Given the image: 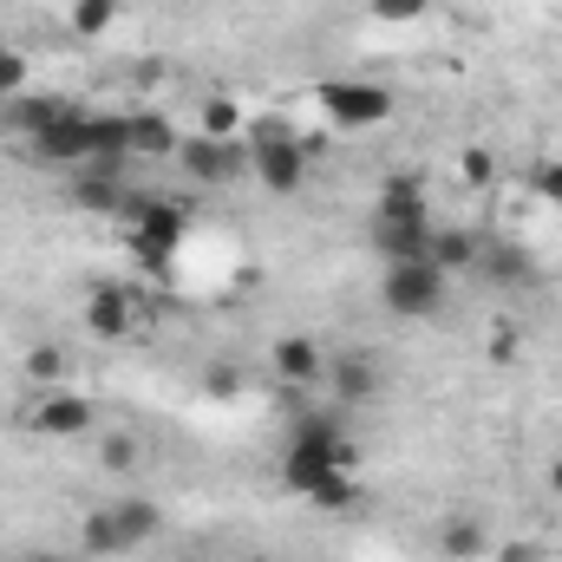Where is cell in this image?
Listing matches in <instances>:
<instances>
[{
    "label": "cell",
    "instance_id": "4dcf8cb0",
    "mask_svg": "<svg viewBox=\"0 0 562 562\" xmlns=\"http://www.w3.org/2000/svg\"><path fill=\"white\" fill-rule=\"evenodd\" d=\"M537 196L562 203V164H537Z\"/></svg>",
    "mask_w": 562,
    "mask_h": 562
},
{
    "label": "cell",
    "instance_id": "5bb4252c",
    "mask_svg": "<svg viewBox=\"0 0 562 562\" xmlns=\"http://www.w3.org/2000/svg\"><path fill=\"white\" fill-rule=\"evenodd\" d=\"M112 524H119V537H125V550H144L157 530H164V510L150 504V497H138V491H125L119 504H112Z\"/></svg>",
    "mask_w": 562,
    "mask_h": 562
},
{
    "label": "cell",
    "instance_id": "d6986e66",
    "mask_svg": "<svg viewBox=\"0 0 562 562\" xmlns=\"http://www.w3.org/2000/svg\"><path fill=\"white\" fill-rule=\"evenodd\" d=\"M132 157H177V125L164 112H132Z\"/></svg>",
    "mask_w": 562,
    "mask_h": 562
},
{
    "label": "cell",
    "instance_id": "7c38bea8",
    "mask_svg": "<svg viewBox=\"0 0 562 562\" xmlns=\"http://www.w3.org/2000/svg\"><path fill=\"white\" fill-rule=\"evenodd\" d=\"M327 380H334V400H340V406H367V400L386 393V367H380L373 353H340V360L327 367Z\"/></svg>",
    "mask_w": 562,
    "mask_h": 562
},
{
    "label": "cell",
    "instance_id": "603a6c76",
    "mask_svg": "<svg viewBox=\"0 0 562 562\" xmlns=\"http://www.w3.org/2000/svg\"><path fill=\"white\" fill-rule=\"evenodd\" d=\"M79 543H86V557H125V537H119L112 510H92L86 530H79Z\"/></svg>",
    "mask_w": 562,
    "mask_h": 562
},
{
    "label": "cell",
    "instance_id": "8fae6325",
    "mask_svg": "<svg viewBox=\"0 0 562 562\" xmlns=\"http://www.w3.org/2000/svg\"><path fill=\"white\" fill-rule=\"evenodd\" d=\"M132 321H138L132 288H125V281H99V288H92V301H86V327H92L99 340H125V334H132Z\"/></svg>",
    "mask_w": 562,
    "mask_h": 562
},
{
    "label": "cell",
    "instance_id": "ac0fdd59",
    "mask_svg": "<svg viewBox=\"0 0 562 562\" xmlns=\"http://www.w3.org/2000/svg\"><path fill=\"white\" fill-rule=\"evenodd\" d=\"M438 550L451 562H471V557L491 550V530H484L477 517H445V524H438Z\"/></svg>",
    "mask_w": 562,
    "mask_h": 562
},
{
    "label": "cell",
    "instance_id": "3957f363",
    "mask_svg": "<svg viewBox=\"0 0 562 562\" xmlns=\"http://www.w3.org/2000/svg\"><path fill=\"white\" fill-rule=\"evenodd\" d=\"M132 216V249H138L150 269H170L177 249H183V229H190V210L183 203H150V196H132L125 203Z\"/></svg>",
    "mask_w": 562,
    "mask_h": 562
},
{
    "label": "cell",
    "instance_id": "9c48e42d",
    "mask_svg": "<svg viewBox=\"0 0 562 562\" xmlns=\"http://www.w3.org/2000/svg\"><path fill=\"white\" fill-rule=\"evenodd\" d=\"M66 196L79 203V210H105V216H125V203H132V190H125V164H79L72 170V183H66Z\"/></svg>",
    "mask_w": 562,
    "mask_h": 562
},
{
    "label": "cell",
    "instance_id": "44dd1931",
    "mask_svg": "<svg viewBox=\"0 0 562 562\" xmlns=\"http://www.w3.org/2000/svg\"><path fill=\"white\" fill-rule=\"evenodd\" d=\"M66 373H72L66 347H33V353H26V386L53 393V386H66Z\"/></svg>",
    "mask_w": 562,
    "mask_h": 562
},
{
    "label": "cell",
    "instance_id": "52a82bcc",
    "mask_svg": "<svg viewBox=\"0 0 562 562\" xmlns=\"http://www.w3.org/2000/svg\"><path fill=\"white\" fill-rule=\"evenodd\" d=\"M177 164H183L196 183H236V177L249 170V150L236 138H203V132H196V138L177 144Z\"/></svg>",
    "mask_w": 562,
    "mask_h": 562
},
{
    "label": "cell",
    "instance_id": "9a60e30c",
    "mask_svg": "<svg viewBox=\"0 0 562 562\" xmlns=\"http://www.w3.org/2000/svg\"><path fill=\"white\" fill-rule=\"evenodd\" d=\"M477 269L497 281V288H537V262H530L524 249H510V243H491V249H477Z\"/></svg>",
    "mask_w": 562,
    "mask_h": 562
},
{
    "label": "cell",
    "instance_id": "d6a6232c",
    "mask_svg": "<svg viewBox=\"0 0 562 562\" xmlns=\"http://www.w3.org/2000/svg\"><path fill=\"white\" fill-rule=\"evenodd\" d=\"M20 562H59V557H46V550H33V557H20Z\"/></svg>",
    "mask_w": 562,
    "mask_h": 562
},
{
    "label": "cell",
    "instance_id": "d4e9b609",
    "mask_svg": "<svg viewBox=\"0 0 562 562\" xmlns=\"http://www.w3.org/2000/svg\"><path fill=\"white\" fill-rule=\"evenodd\" d=\"M380 203H393V210H425V177L419 170H393L386 190H380Z\"/></svg>",
    "mask_w": 562,
    "mask_h": 562
},
{
    "label": "cell",
    "instance_id": "4316f807",
    "mask_svg": "<svg viewBox=\"0 0 562 562\" xmlns=\"http://www.w3.org/2000/svg\"><path fill=\"white\" fill-rule=\"evenodd\" d=\"M458 170H464V183H471V190H491V183H497V157H491V150H477V144L458 157Z\"/></svg>",
    "mask_w": 562,
    "mask_h": 562
},
{
    "label": "cell",
    "instance_id": "484cf974",
    "mask_svg": "<svg viewBox=\"0 0 562 562\" xmlns=\"http://www.w3.org/2000/svg\"><path fill=\"white\" fill-rule=\"evenodd\" d=\"M196 132H203V138H236V132H243V105H236V99H210Z\"/></svg>",
    "mask_w": 562,
    "mask_h": 562
},
{
    "label": "cell",
    "instance_id": "277c9868",
    "mask_svg": "<svg viewBox=\"0 0 562 562\" xmlns=\"http://www.w3.org/2000/svg\"><path fill=\"white\" fill-rule=\"evenodd\" d=\"M321 112L340 132H373V125L393 119V92L386 86H367V79H327L321 86Z\"/></svg>",
    "mask_w": 562,
    "mask_h": 562
},
{
    "label": "cell",
    "instance_id": "30bf717a",
    "mask_svg": "<svg viewBox=\"0 0 562 562\" xmlns=\"http://www.w3.org/2000/svg\"><path fill=\"white\" fill-rule=\"evenodd\" d=\"M33 150L46 157V164H66V170H79V164H92V112H79V105H66L40 138Z\"/></svg>",
    "mask_w": 562,
    "mask_h": 562
},
{
    "label": "cell",
    "instance_id": "836d02e7",
    "mask_svg": "<svg viewBox=\"0 0 562 562\" xmlns=\"http://www.w3.org/2000/svg\"><path fill=\"white\" fill-rule=\"evenodd\" d=\"M550 484H557V497H562V464H557V471H550Z\"/></svg>",
    "mask_w": 562,
    "mask_h": 562
},
{
    "label": "cell",
    "instance_id": "2e32d148",
    "mask_svg": "<svg viewBox=\"0 0 562 562\" xmlns=\"http://www.w3.org/2000/svg\"><path fill=\"white\" fill-rule=\"evenodd\" d=\"M276 373L288 386H307V380L321 373V347H314L307 334H281L276 340Z\"/></svg>",
    "mask_w": 562,
    "mask_h": 562
},
{
    "label": "cell",
    "instance_id": "8992f818",
    "mask_svg": "<svg viewBox=\"0 0 562 562\" xmlns=\"http://www.w3.org/2000/svg\"><path fill=\"white\" fill-rule=\"evenodd\" d=\"M425 243H431V210H393V203L373 210V249L386 262H413L425 256Z\"/></svg>",
    "mask_w": 562,
    "mask_h": 562
},
{
    "label": "cell",
    "instance_id": "e575fe53",
    "mask_svg": "<svg viewBox=\"0 0 562 562\" xmlns=\"http://www.w3.org/2000/svg\"><path fill=\"white\" fill-rule=\"evenodd\" d=\"M0 53H7V40H0Z\"/></svg>",
    "mask_w": 562,
    "mask_h": 562
},
{
    "label": "cell",
    "instance_id": "7402d4cb",
    "mask_svg": "<svg viewBox=\"0 0 562 562\" xmlns=\"http://www.w3.org/2000/svg\"><path fill=\"white\" fill-rule=\"evenodd\" d=\"M307 504H314V510H353V504H360V484H353V471H334V477H321V484L307 491Z\"/></svg>",
    "mask_w": 562,
    "mask_h": 562
},
{
    "label": "cell",
    "instance_id": "cb8c5ba5",
    "mask_svg": "<svg viewBox=\"0 0 562 562\" xmlns=\"http://www.w3.org/2000/svg\"><path fill=\"white\" fill-rule=\"evenodd\" d=\"M112 20H119V0H72V33L99 40V33H112Z\"/></svg>",
    "mask_w": 562,
    "mask_h": 562
},
{
    "label": "cell",
    "instance_id": "7a4b0ae2",
    "mask_svg": "<svg viewBox=\"0 0 562 562\" xmlns=\"http://www.w3.org/2000/svg\"><path fill=\"white\" fill-rule=\"evenodd\" d=\"M445 281L425 256L413 262H386V281H380V307L393 314V321H425V314H438L445 307Z\"/></svg>",
    "mask_w": 562,
    "mask_h": 562
},
{
    "label": "cell",
    "instance_id": "ffe728a7",
    "mask_svg": "<svg viewBox=\"0 0 562 562\" xmlns=\"http://www.w3.org/2000/svg\"><path fill=\"white\" fill-rule=\"evenodd\" d=\"M59 112H66L59 99H26V92H20V99L7 105V125H13V132H26V138H40V132H46Z\"/></svg>",
    "mask_w": 562,
    "mask_h": 562
},
{
    "label": "cell",
    "instance_id": "83f0119b",
    "mask_svg": "<svg viewBox=\"0 0 562 562\" xmlns=\"http://www.w3.org/2000/svg\"><path fill=\"white\" fill-rule=\"evenodd\" d=\"M99 464H105V471H138V438L112 431V438L99 445Z\"/></svg>",
    "mask_w": 562,
    "mask_h": 562
},
{
    "label": "cell",
    "instance_id": "6da1fadb",
    "mask_svg": "<svg viewBox=\"0 0 562 562\" xmlns=\"http://www.w3.org/2000/svg\"><path fill=\"white\" fill-rule=\"evenodd\" d=\"M334 471H353L347 431H340V425H321V419H301L294 438L281 445V484H288L294 497H307V491H314L321 477H334Z\"/></svg>",
    "mask_w": 562,
    "mask_h": 562
},
{
    "label": "cell",
    "instance_id": "f546056e",
    "mask_svg": "<svg viewBox=\"0 0 562 562\" xmlns=\"http://www.w3.org/2000/svg\"><path fill=\"white\" fill-rule=\"evenodd\" d=\"M425 7L431 0H373V20H393L400 26V20H425Z\"/></svg>",
    "mask_w": 562,
    "mask_h": 562
},
{
    "label": "cell",
    "instance_id": "4fadbf2b",
    "mask_svg": "<svg viewBox=\"0 0 562 562\" xmlns=\"http://www.w3.org/2000/svg\"><path fill=\"white\" fill-rule=\"evenodd\" d=\"M477 236L471 229H451V223H431V243H425V262L438 276H458V269H477Z\"/></svg>",
    "mask_w": 562,
    "mask_h": 562
},
{
    "label": "cell",
    "instance_id": "5b68a950",
    "mask_svg": "<svg viewBox=\"0 0 562 562\" xmlns=\"http://www.w3.org/2000/svg\"><path fill=\"white\" fill-rule=\"evenodd\" d=\"M249 170H256L262 190L294 196V190L307 183V150L288 138V132H276V138H249Z\"/></svg>",
    "mask_w": 562,
    "mask_h": 562
},
{
    "label": "cell",
    "instance_id": "1f68e13d",
    "mask_svg": "<svg viewBox=\"0 0 562 562\" xmlns=\"http://www.w3.org/2000/svg\"><path fill=\"white\" fill-rule=\"evenodd\" d=\"M243 386V367H210V393H236Z\"/></svg>",
    "mask_w": 562,
    "mask_h": 562
},
{
    "label": "cell",
    "instance_id": "f1b7e54d",
    "mask_svg": "<svg viewBox=\"0 0 562 562\" xmlns=\"http://www.w3.org/2000/svg\"><path fill=\"white\" fill-rule=\"evenodd\" d=\"M26 92V53H0V99H20Z\"/></svg>",
    "mask_w": 562,
    "mask_h": 562
},
{
    "label": "cell",
    "instance_id": "e0dca14e",
    "mask_svg": "<svg viewBox=\"0 0 562 562\" xmlns=\"http://www.w3.org/2000/svg\"><path fill=\"white\" fill-rule=\"evenodd\" d=\"M92 157L125 164L132 157V112H92Z\"/></svg>",
    "mask_w": 562,
    "mask_h": 562
},
{
    "label": "cell",
    "instance_id": "ba28073f",
    "mask_svg": "<svg viewBox=\"0 0 562 562\" xmlns=\"http://www.w3.org/2000/svg\"><path fill=\"white\" fill-rule=\"evenodd\" d=\"M26 425H33L40 438H86V431H92V400L72 393V386H53V393L33 400Z\"/></svg>",
    "mask_w": 562,
    "mask_h": 562
}]
</instances>
